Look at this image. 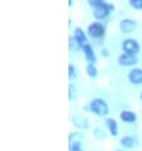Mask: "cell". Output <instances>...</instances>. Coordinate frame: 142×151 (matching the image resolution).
<instances>
[{
  "label": "cell",
  "mask_w": 142,
  "mask_h": 151,
  "mask_svg": "<svg viewBox=\"0 0 142 151\" xmlns=\"http://www.w3.org/2000/svg\"><path fill=\"white\" fill-rule=\"evenodd\" d=\"M141 50L140 42L136 38H126L122 42V51L126 53H131V55H138Z\"/></svg>",
  "instance_id": "277c9868"
},
{
  "label": "cell",
  "mask_w": 142,
  "mask_h": 151,
  "mask_svg": "<svg viewBox=\"0 0 142 151\" xmlns=\"http://www.w3.org/2000/svg\"><path fill=\"white\" fill-rule=\"evenodd\" d=\"M140 100H141V102H142V91H141V93H140Z\"/></svg>",
  "instance_id": "7402d4cb"
},
{
  "label": "cell",
  "mask_w": 142,
  "mask_h": 151,
  "mask_svg": "<svg viewBox=\"0 0 142 151\" xmlns=\"http://www.w3.org/2000/svg\"><path fill=\"white\" fill-rule=\"evenodd\" d=\"M120 145L123 146L124 149H132L133 146L136 145V138L133 136H129V135H126L120 138Z\"/></svg>",
  "instance_id": "4fadbf2b"
},
{
  "label": "cell",
  "mask_w": 142,
  "mask_h": 151,
  "mask_svg": "<svg viewBox=\"0 0 142 151\" xmlns=\"http://www.w3.org/2000/svg\"><path fill=\"white\" fill-rule=\"evenodd\" d=\"M105 126L107 128L109 129V133L112 136H118V132H119V128H118V123H117V121L114 118H110V117H108V118H105Z\"/></svg>",
  "instance_id": "8fae6325"
},
{
  "label": "cell",
  "mask_w": 142,
  "mask_h": 151,
  "mask_svg": "<svg viewBox=\"0 0 142 151\" xmlns=\"http://www.w3.org/2000/svg\"><path fill=\"white\" fill-rule=\"evenodd\" d=\"M93 135H94V137L97 138V140H100V141L105 138V132H104V129L100 128V127H95L93 129Z\"/></svg>",
  "instance_id": "e0dca14e"
},
{
  "label": "cell",
  "mask_w": 142,
  "mask_h": 151,
  "mask_svg": "<svg viewBox=\"0 0 142 151\" xmlns=\"http://www.w3.org/2000/svg\"><path fill=\"white\" fill-rule=\"evenodd\" d=\"M128 81L133 85H141L142 84V69L141 68H132L128 71Z\"/></svg>",
  "instance_id": "52a82bcc"
},
{
  "label": "cell",
  "mask_w": 142,
  "mask_h": 151,
  "mask_svg": "<svg viewBox=\"0 0 142 151\" xmlns=\"http://www.w3.org/2000/svg\"><path fill=\"white\" fill-rule=\"evenodd\" d=\"M115 151H123V150H115Z\"/></svg>",
  "instance_id": "603a6c76"
},
{
  "label": "cell",
  "mask_w": 142,
  "mask_h": 151,
  "mask_svg": "<svg viewBox=\"0 0 142 151\" xmlns=\"http://www.w3.org/2000/svg\"><path fill=\"white\" fill-rule=\"evenodd\" d=\"M87 36H90L94 40H100L105 36V26L100 22H93L87 26L86 29Z\"/></svg>",
  "instance_id": "3957f363"
},
{
  "label": "cell",
  "mask_w": 142,
  "mask_h": 151,
  "mask_svg": "<svg viewBox=\"0 0 142 151\" xmlns=\"http://www.w3.org/2000/svg\"><path fill=\"white\" fill-rule=\"evenodd\" d=\"M82 140H84V135L81 132H71L69 135V144L74 145V144H81L82 145Z\"/></svg>",
  "instance_id": "5bb4252c"
},
{
  "label": "cell",
  "mask_w": 142,
  "mask_h": 151,
  "mask_svg": "<svg viewBox=\"0 0 142 151\" xmlns=\"http://www.w3.org/2000/svg\"><path fill=\"white\" fill-rule=\"evenodd\" d=\"M113 9H114L113 4L107 3V1H104V0H103V3L100 4V5H98L97 8H94V9H93V15H94L95 19L104 20V19H107L108 17H109L110 12Z\"/></svg>",
  "instance_id": "7a4b0ae2"
},
{
  "label": "cell",
  "mask_w": 142,
  "mask_h": 151,
  "mask_svg": "<svg viewBox=\"0 0 142 151\" xmlns=\"http://www.w3.org/2000/svg\"><path fill=\"white\" fill-rule=\"evenodd\" d=\"M74 37L76 38V41L81 46L89 43V42H87V38H86V33L84 32V29L80 28V27H76V28L74 29Z\"/></svg>",
  "instance_id": "7c38bea8"
},
{
  "label": "cell",
  "mask_w": 142,
  "mask_h": 151,
  "mask_svg": "<svg viewBox=\"0 0 142 151\" xmlns=\"http://www.w3.org/2000/svg\"><path fill=\"white\" fill-rule=\"evenodd\" d=\"M128 4H129V6L133 8V9H137V10L142 9V0H129Z\"/></svg>",
  "instance_id": "ac0fdd59"
},
{
  "label": "cell",
  "mask_w": 142,
  "mask_h": 151,
  "mask_svg": "<svg viewBox=\"0 0 142 151\" xmlns=\"http://www.w3.org/2000/svg\"><path fill=\"white\" fill-rule=\"evenodd\" d=\"M69 151H84L81 147V144H74L69 145Z\"/></svg>",
  "instance_id": "ffe728a7"
},
{
  "label": "cell",
  "mask_w": 142,
  "mask_h": 151,
  "mask_svg": "<svg viewBox=\"0 0 142 151\" xmlns=\"http://www.w3.org/2000/svg\"><path fill=\"white\" fill-rule=\"evenodd\" d=\"M69 47H70V51H79V50H82V46L76 41V38H75L74 36H71L69 38Z\"/></svg>",
  "instance_id": "2e32d148"
},
{
  "label": "cell",
  "mask_w": 142,
  "mask_h": 151,
  "mask_svg": "<svg viewBox=\"0 0 142 151\" xmlns=\"http://www.w3.org/2000/svg\"><path fill=\"white\" fill-rule=\"evenodd\" d=\"M71 121H72V124L76 128H79V129H87V128H89V126H90L89 119H87L84 114H76V116H74Z\"/></svg>",
  "instance_id": "ba28073f"
},
{
  "label": "cell",
  "mask_w": 142,
  "mask_h": 151,
  "mask_svg": "<svg viewBox=\"0 0 142 151\" xmlns=\"http://www.w3.org/2000/svg\"><path fill=\"white\" fill-rule=\"evenodd\" d=\"M81 51L84 52V56L86 58L87 64H95V62H97V53H95L94 48L91 47L90 43H86V45L82 46Z\"/></svg>",
  "instance_id": "9c48e42d"
},
{
  "label": "cell",
  "mask_w": 142,
  "mask_h": 151,
  "mask_svg": "<svg viewBox=\"0 0 142 151\" xmlns=\"http://www.w3.org/2000/svg\"><path fill=\"white\" fill-rule=\"evenodd\" d=\"M75 76H76V68H75L72 64H70L69 65V78L72 79Z\"/></svg>",
  "instance_id": "d6986e66"
},
{
  "label": "cell",
  "mask_w": 142,
  "mask_h": 151,
  "mask_svg": "<svg viewBox=\"0 0 142 151\" xmlns=\"http://www.w3.org/2000/svg\"><path fill=\"white\" fill-rule=\"evenodd\" d=\"M85 73L89 78H93V79L97 78L98 76V69H97V66H95V64H87L86 68H85Z\"/></svg>",
  "instance_id": "9a60e30c"
},
{
  "label": "cell",
  "mask_w": 142,
  "mask_h": 151,
  "mask_svg": "<svg viewBox=\"0 0 142 151\" xmlns=\"http://www.w3.org/2000/svg\"><path fill=\"white\" fill-rule=\"evenodd\" d=\"M136 28H137V20L136 19H132V18H123V19H120V22H119V31L122 33H124V35L132 33Z\"/></svg>",
  "instance_id": "8992f818"
},
{
  "label": "cell",
  "mask_w": 142,
  "mask_h": 151,
  "mask_svg": "<svg viewBox=\"0 0 142 151\" xmlns=\"http://www.w3.org/2000/svg\"><path fill=\"white\" fill-rule=\"evenodd\" d=\"M119 118L122 122L124 123H128V124H131V123H135L136 121H137V114L133 111H129V109H123L122 112L119 113Z\"/></svg>",
  "instance_id": "30bf717a"
},
{
  "label": "cell",
  "mask_w": 142,
  "mask_h": 151,
  "mask_svg": "<svg viewBox=\"0 0 142 151\" xmlns=\"http://www.w3.org/2000/svg\"><path fill=\"white\" fill-rule=\"evenodd\" d=\"M86 109L93 112L94 114L98 117H105V116H108V113H109V106H108V103L103 98H94L90 100Z\"/></svg>",
  "instance_id": "6da1fadb"
},
{
  "label": "cell",
  "mask_w": 142,
  "mask_h": 151,
  "mask_svg": "<svg viewBox=\"0 0 142 151\" xmlns=\"http://www.w3.org/2000/svg\"><path fill=\"white\" fill-rule=\"evenodd\" d=\"M118 64L120 66H124V68H128V66H135L137 62H138V57L136 55H131V53H126L122 52L117 58Z\"/></svg>",
  "instance_id": "5b68a950"
},
{
  "label": "cell",
  "mask_w": 142,
  "mask_h": 151,
  "mask_svg": "<svg viewBox=\"0 0 142 151\" xmlns=\"http://www.w3.org/2000/svg\"><path fill=\"white\" fill-rule=\"evenodd\" d=\"M102 56L103 57H108V56H109V51H108L107 48H103L102 50Z\"/></svg>",
  "instance_id": "44dd1931"
}]
</instances>
